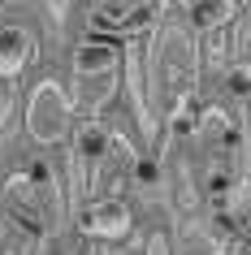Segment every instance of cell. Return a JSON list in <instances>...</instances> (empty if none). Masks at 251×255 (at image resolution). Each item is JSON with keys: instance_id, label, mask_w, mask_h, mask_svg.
Instances as JSON below:
<instances>
[{"instance_id": "obj_7", "label": "cell", "mask_w": 251, "mask_h": 255, "mask_svg": "<svg viewBox=\"0 0 251 255\" xmlns=\"http://www.w3.org/2000/svg\"><path fill=\"white\" fill-rule=\"evenodd\" d=\"M199 134H208L212 143H225V147H238L243 143V134L230 126V117H225L221 108H204L199 113Z\"/></svg>"}, {"instance_id": "obj_6", "label": "cell", "mask_w": 251, "mask_h": 255, "mask_svg": "<svg viewBox=\"0 0 251 255\" xmlns=\"http://www.w3.org/2000/svg\"><path fill=\"white\" fill-rule=\"evenodd\" d=\"M234 13H238L234 0H191V22L199 30H221Z\"/></svg>"}, {"instance_id": "obj_5", "label": "cell", "mask_w": 251, "mask_h": 255, "mask_svg": "<svg viewBox=\"0 0 251 255\" xmlns=\"http://www.w3.org/2000/svg\"><path fill=\"white\" fill-rule=\"evenodd\" d=\"M108 147H113V134H108L100 121H87L78 130V138H74V151H78L82 164H100L108 156Z\"/></svg>"}, {"instance_id": "obj_1", "label": "cell", "mask_w": 251, "mask_h": 255, "mask_svg": "<svg viewBox=\"0 0 251 255\" xmlns=\"http://www.w3.org/2000/svg\"><path fill=\"white\" fill-rule=\"evenodd\" d=\"M69 113H74V100L65 95V87L52 78H43L26 100V134L43 147L52 143H65L69 134Z\"/></svg>"}, {"instance_id": "obj_9", "label": "cell", "mask_w": 251, "mask_h": 255, "mask_svg": "<svg viewBox=\"0 0 251 255\" xmlns=\"http://www.w3.org/2000/svg\"><path fill=\"white\" fill-rule=\"evenodd\" d=\"M169 126L178 130V134H195V130H199V117L191 113V104L182 100V104H178V113H173V121H169Z\"/></svg>"}, {"instance_id": "obj_8", "label": "cell", "mask_w": 251, "mask_h": 255, "mask_svg": "<svg viewBox=\"0 0 251 255\" xmlns=\"http://www.w3.org/2000/svg\"><path fill=\"white\" fill-rule=\"evenodd\" d=\"M225 91L238 100H251V61H234L225 69Z\"/></svg>"}, {"instance_id": "obj_4", "label": "cell", "mask_w": 251, "mask_h": 255, "mask_svg": "<svg viewBox=\"0 0 251 255\" xmlns=\"http://www.w3.org/2000/svg\"><path fill=\"white\" fill-rule=\"evenodd\" d=\"M117 61H121V52L104 39H82L74 48V74L78 78H87V74H113Z\"/></svg>"}, {"instance_id": "obj_3", "label": "cell", "mask_w": 251, "mask_h": 255, "mask_svg": "<svg viewBox=\"0 0 251 255\" xmlns=\"http://www.w3.org/2000/svg\"><path fill=\"white\" fill-rule=\"evenodd\" d=\"M30 52H35V39L26 26H0V78L4 82L26 69Z\"/></svg>"}, {"instance_id": "obj_11", "label": "cell", "mask_w": 251, "mask_h": 255, "mask_svg": "<svg viewBox=\"0 0 251 255\" xmlns=\"http://www.w3.org/2000/svg\"><path fill=\"white\" fill-rule=\"evenodd\" d=\"M225 186H230V177H225V173H212L208 177V190H212V195H221Z\"/></svg>"}, {"instance_id": "obj_2", "label": "cell", "mask_w": 251, "mask_h": 255, "mask_svg": "<svg viewBox=\"0 0 251 255\" xmlns=\"http://www.w3.org/2000/svg\"><path fill=\"white\" fill-rule=\"evenodd\" d=\"M130 225H134V212H130V203H121V199H95L82 212V234L95 242H121L130 234Z\"/></svg>"}, {"instance_id": "obj_12", "label": "cell", "mask_w": 251, "mask_h": 255, "mask_svg": "<svg viewBox=\"0 0 251 255\" xmlns=\"http://www.w3.org/2000/svg\"><path fill=\"white\" fill-rule=\"evenodd\" d=\"M9 117V91H4V87H0V121Z\"/></svg>"}, {"instance_id": "obj_10", "label": "cell", "mask_w": 251, "mask_h": 255, "mask_svg": "<svg viewBox=\"0 0 251 255\" xmlns=\"http://www.w3.org/2000/svg\"><path fill=\"white\" fill-rule=\"evenodd\" d=\"M134 177H139V182H143V186H152V182H156V177H160L156 160H139V169H134Z\"/></svg>"}]
</instances>
